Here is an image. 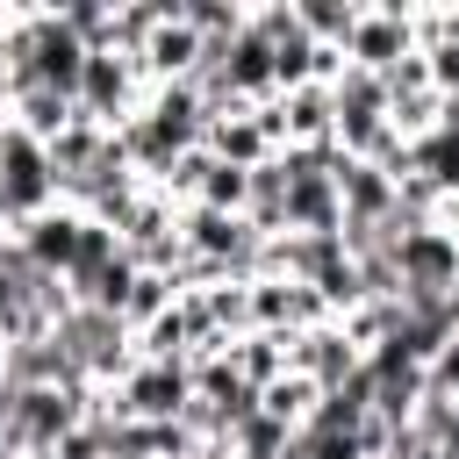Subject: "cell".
I'll use <instances>...</instances> for the list:
<instances>
[{
    "label": "cell",
    "instance_id": "6",
    "mask_svg": "<svg viewBox=\"0 0 459 459\" xmlns=\"http://www.w3.org/2000/svg\"><path fill=\"white\" fill-rule=\"evenodd\" d=\"M79 237H86V215H79V208H65V201H57V208H43L36 222H22V230H14V244H22V251L50 273V280H65V273H72Z\"/></svg>",
    "mask_w": 459,
    "mask_h": 459
},
{
    "label": "cell",
    "instance_id": "13",
    "mask_svg": "<svg viewBox=\"0 0 459 459\" xmlns=\"http://www.w3.org/2000/svg\"><path fill=\"white\" fill-rule=\"evenodd\" d=\"M359 7H366V0H294L301 29H308L316 43H330V50H344V43H351V29H359Z\"/></svg>",
    "mask_w": 459,
    "mask_h": 459
},
{
    "label": "cell",
    "instance_id": "4",
    "mask_svg": "<svg viewBox=\"0 0 459 459\" xmlns=\"http://www.w3.org/2000/svg\"><path fill=\"white\" fill-rule=\"evenodd\" d=\"M194 65H201V36L186 29V0H165V22L136 50V72L143 86H172V79H194Z\"/></svg>",
    "mask_w": 459,
    "mask_h": 459
},
{
    "label": "cell",
    "instance_id": "5",
    "mask_svg": "<svg viewBox=\"0 0 459 459\" xmlns=\"http://www.w3.org/2000/svg\"><path fill=\"white\" fill-rule=\"evenodd\" d=\"M366 366V351L337 330V323H323V330H301V337H287V373H308L323 394L330 387H344L351 373Z\"/></svg>",
    "mask_w": 459,
    "mask_h": 459
},
{
    "label": "cell",
    "instance_id": "10",
    "mask_svg": "<svg viewBox=\"0 0 459 459\" xmlns=\"http://www.w3.org/2000/svg\"><path fill=\"white\" fill-rule=\"evenodd\" d=\"M230 366H237L251 387H273V380L287 373V337H273V330H251V337H237V344H230Z\"/></svg>",
    "mask_w": 459,
    "mask_h": 459
},
{
    "label": "cell",
    "instance_id": "21",
    "mask_svg": "<svg viewBox=\"0 0 459 459\" xmlns=\"http://www.w3.org/2000/svg\"><path fill=\"white\" fill-rule=\"evenodd\" d=\"M0 459H14V452H7V430H0Z\"/></svg>",
    "mask_w": 459,
    "mask_h": 459
},
{
    "label": "cell",
    "instance_id": "11",
    "mask_svg": "<svg viewBox=\"0 0 459 459\" xmlns=\"http://www.w3.org/2000/svg\"><path fill=\"white\" fill-rule=\"evenodd\" d=\"M316 402H323V387H316L308 373H280L273 387H258V409H265V416H280L287 430H301V423L316 416Z\"/></svg>",
    "mask_w": 459,
    "mask_h": 459
},
{
    "label": "cell",
    "instance_id": "14",
    "mask_svg": "<svg viewBox=\"0 0 459 459\" xmlns=\"http://www.w3.org/2000/svg\"><path fill=\"white\" fill-rule=\"evenodd\" d=\"M230 452H237V459H287V452H294V430H287L280 416L251 409V416L230 430Z\"/></svg>",
    "mask_w": 459,
    "mask_h": 459
},
{
    "label": "cell",
    "instance_id": "18",
    "mask_svg": "<svg viewBox=\"0 0 459 459\" xmlns=\"http://www.w3.org/2000/svg\"><path fill=\"white\" fill-rule=\"evenodd\" d=\"M430 394H452L459 402V330L437 344V359H430Z\"/></svg>",
    "mask_w": 459,
    "mask_h": 459
},
{
    "label": "cell",
    "instance_id": "3",
    "mask_svg": "<svg viewBox=\"0 0 459 459\" xmlns=\"http://www.w3.org/2000/svg\"><path fill=\"white\" fill-rule=\"evenodd\" d=\"M394 273H402V301H430L445 287H459V237L423 222L394 237Z\"/></svg>",
    "mask_w": 459,
    "mask_h": 459
},
{
    "label": "cell",
    "instance_id": "22",
    "mask_svg": "<svg viewBox=\"0 0 459 459\" xmlns=\"http://www.w3.org/2000/svg\"><path fill=\"white\" fill-rule=\"evenodd\" d=\"M452 409H459V402H452Z\"/></svg>",
    "mask_w": 459,
    "mask_h": 459
},
{
    "label": "cell",
    "instance_id": "15",
    "mask_svg": "<svg viewBox=\"0 0 459 459\" xmlns=\"http://www.w3.org/2000/svg\"><path fill=\"white\" fill-rule=\"evenodd\" d=\"M172 301H179V280H172V273H136V287H129V301H122V323H129V330H151Z\"/></svg>",
    "mask_w": 459,
    "mask_h": 459
},
{
    "label": "cell",
    "instance_id": "8",
    "mask_svg": "<svg viewBox=\"0 0 459 459\" xmlns=\"http://www.w3.org/2000/svg\"><path fill=\"white\" fill-rule=\"evenodd\" d=\"M208 151H215L222 165H237V172H258V165H265V158H273L280 143L265 136V122H258V108H251V115H222V122L208 129Z\"/></svg>",
    "mask_w": 459,
    "mask_h": 459
},
{
    "label": "cell",
    "instance_id": "7",
    "mask_svg": "<svg viewBox=\"0 0 459 459\" xmlns=\"http://www.w3.org/2000/svg\"><path fill=\"white\" fill-rule=\"evenodd\" d=\"M280 136H287V143H330V136H337V100H330V86H294V93H280Z\"/></svg>",
    "mask_w": 459,
    "mask_h": 459
},
{
    "label": "cell",
    "instance_id": "17",
    "mask_svg": "<svg viewBox=\"0 0 459 459\" xmlns=\"http://www.w3.org/2000/svg\"><path fill=\"white\" fill-rule=\"evenodd\" d=\"M57 459H108V423H100V416H86V423L57 445Z\"/></svg>",
    "mask_w": 459,
    "mask_h": 459
},
{
    "label": "cell",
    "instance_id": "19",
    "mask_svg": "<svg viewBox=\"0 0 459 459\" xmlns=\"http://www.w3.org/2000/svg\"><path fill=\"white\" fill-rule=\"evenodd\" d=\"M7 359H14V337L0 330V380H7Z\"/></svg>",
    "mask_w": 459,
    "mask_h": 459
},
{
    "label": "cell",
    "instance_id": "9",
    "mask_svg": "<svg viewBox=\"0 0 459 459\" xmlns=\"http://www.w3.org/2000/svg\"><path fill=\"white\" fill-rule=\"evenodd\" d=\"M14 122L29 129V136H57V129H72L79 122V100L72 93H57V86H29V93H14Z\"/></svg>",
    "mask_w": 459,
    "mask_h": 459
},
{
    "label": "cell",
    "instance_id": "1",
    "mask_svg": "<svg viewBox=\"0 0 459 459\" xmlns=\"http://www.w3.org/2000/svg\"><path fill=\"white\" fill-rule=\"evenodd\" d=\"M402 57H416V7H409V0H366V7H359V29H351V43H344V65L387 79Z\"/></svg>",
    "mask_w": 459,
    "mask_h": 459
},
{
    "label": "cell",
    "instance_id": "20",
    "mask_svg": "<svg viewBox=\"0 0 459 459\" xmlns=\"http://www.w3.org/2000/svg\"><path fill=\"white\" fill-rule=\"evenodd\" d=\"M208 459H237V452H230V445H215V452H208Z\"/></svg>",
    "mask_w": 459,
    "mask_h": 459
},
{
    "label": "cell",
    "instance_id": "16",
    "mask_svg": "<svg viewBox=\"0 0 459 459\" xmlns=\"http://www.w3.org/2000/svg\"><path fill=\"white\" fill-rule=\"evenodd\" d=\"M423 57H430V86H437L445 100H459V36H445V43H430Z\"/></svg>",
    "mask_w": 459,
    "mask_h": 459
},
{
    "label": "cell",
    "instance_id": "2",
    "mask_svg": "<svg viewBox=\"0 0 459 459\" xmlns=\"http://www.w3.org/2000/svg\"><path fill=\"white\" fill-rule=\"evenodd\" d=\"M143 72H136V57H122V50H93L86 57V72H79V115L86 122H100V129H122L136 108H143Z\"/></svg>",
    "mask_w": 459,
    "mask_h": 459
},
{
    "label": "cell",
    "instance_id": "12",
    "mask_svg": "<svg viewBox=\"0 0 459 459\" xmlns=\"http://www.w3.org/2000/svg\"><path fill=\"white\" fill-rule=\"evenodd\" d=\"M409 172H416V179H430V186L452 201V194H459V136L430 129L423 143H409Z\"/></svg>",
    "mask_w": 459,
    "mask_h": 459
}]
</instances>
